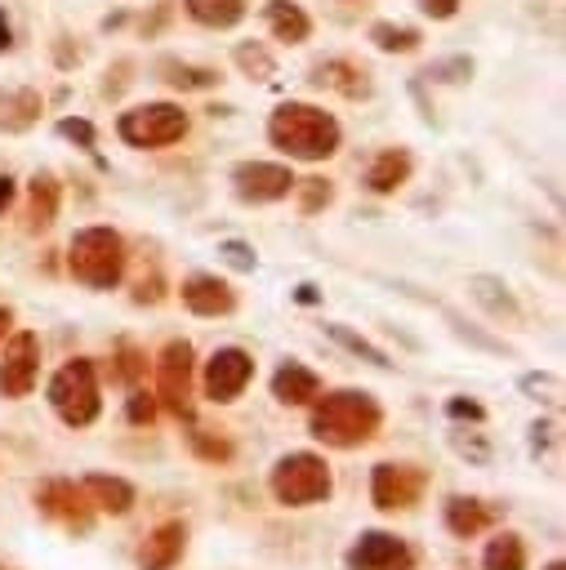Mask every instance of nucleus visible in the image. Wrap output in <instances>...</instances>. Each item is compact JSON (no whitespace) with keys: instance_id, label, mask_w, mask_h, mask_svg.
<instances>
[{"instance_id":"nucleus-1","label":"nucleus","mask_w":566,"mask_h":570,"mask_svg":"<svg viewBox=\"0 0 566 570\" xmlns=\"http://www.w3.org/2000/svg\"><path fill=\"white\" fill-rule=\"evenodd\" d=\"M267 134L281 151L299 160H321L339 147V120L312 102H281L267 120Z\"/></svg>"},{"instance_id":"nucleus-2","label":"nucleus","mask_w":566,"mask_h":570,"mask_svg":"<svg viewBox=\"0 0 566 570\" xmlns=\"http://www.w3.org/2000/svg\"><path fill=\"white\" fill-rule=\"evenodd\" d=\"M379 432V405L365 392H334L312 410V436L330 445H357Z\"/></svg>"},{"instance_id":"nucleus-3","label":"nucleus","mask_w":566,"mask_h":570,"mask_svg":"<svg viewBox=\"0 0 566 570\" xmlns=\"http://www.w3.org/2000/svg\"><path fill=\"white\" fill-rule=\"evenodd\" d=\"M120 249L125 245H120V236L111 227H85V232H76L71 254H67L71 276L85 281V285H94V289H111L116 276H120V258H125Z\"/></svg>"},{"instance_id":"nucleus-4","label":"nucleus","mask_w":566,"mask_h":570,"mask_svg":"<svg viewBox=\"0 0 566 570\" xmlns=\"http://www.w3.org/2000/svg\"><path fill=\"white\" fill-rule=\"evenodd\" d=\"M272 494L290 508H303V503H316L330 494V468L325 459L299 450V454H285L276 468H272Z\"/></svg>"},{"instance_id":"nucleus-5","label":"nucleus","mask_w":566,"mask_h":570,"mask_svg":"<svg viewBox=\"0 0 566 570\" xmlns=\"http://www.w3.org/2000/svg\"><path fill=\"white\" fill-rule=\"evenodd\" d=\"M49 401H53V410H58L71 428L94 423V414H98V379H94V365H89V361L62 365V370L53 374V383H49Z\"/></svg>"},{"instance_id":"nucleus-6","label":"nucleus","mask_w":566,"mask_h":570,"mask_svg":"<svg viewBox=\"0 0 566 570\" xmlns=\"http://www.w3.org/2000/svg\"><path fill=\"white\" fill-rule=\"evenodd\" d=\"M183 129H187V116L174 102H147V107H134L120 116V138L134 147H165L174 138H183Z\"/></svg>"},{"instance_id":"nucleus-7","label":"nucleus","mask_w":566,"mask_h":570,"mask_svg":"<svg viewBox=\"0 0 566 570\" xmlns=\"http://www.w3.org/2000/svg\"><path fill=\"white\" fill-rule=\"evenodd\" d=\"M250 374H254V361L241 347H218L209 356V365H205V392L214 401H236L245 392Z\"/></svg>"},{"instance_id":"nucleus-8","label":"nucleus","mask_w":566,"mask_h":570,"mask_svg":"<svg viewBox=\"0 0 566 570\" xmlns=\"http://www.w3.org/2000/svg\"><path fill=\"white\" fill-rule=\"evenodd\" d=\"M36 361H40V347H36V334L31 330H18L4 347V361H0V392L4 396H27L31 383H36Z\"/></svg>"},{"instance_id":"nucleus-9","label":"nucleus","mask_w":566,"mask_h":570,"mask_svg":"<svg viewBox=\"0 0 566 570\" xmlns=\"http://www.w3.org/2000/svg\"><path fill=\"white\" fill-rule=\"evenodd\" d=\"M410 561H414L410 548L397 534H383V530L361 534V543L348 552L352 570H410Z\"/></svg>"},{"instance_id":"nucleus-10","label":"nucleus","mask_w":566,"mask_h":570,"mask_svg":"<svg viewBox=\"0 0 566 570\" xmlns=\"http://www.w3.org/2000/svg\"><path fill=\"white\" fill-rule=\"evenodd\" d=\"M370 490H374L379 508H410L423 494V472L410 468V463H379Z\"/></svg>"},{"instance_id":"nucleus-11","label":"nucleus","mask_w":566,"mask_h":570,"mask_svg":"<svg viewBox=\"0 0 566 570\" xmlns=\"http://www.w3.org/2000/svg\"><path fill=\"white\" fill-rule=\"evenodd\" d=\"M241 200H281L290 187H294V174L285 165H267V160H254V165H241L232 174Z\"/></svg>"},{"instance_id":"nucleus-12","label":"nucleus","mask_w":566,"mask_h":570,"mask_svg":"<svg viewBox=\"0 0 566 570\" xmlns=\"http://www.w3.org/2000/svg\"><path fill=\"white\" fill-rule=\"evenodd\" d=\"M156 370H160V396H165V405L174 414H183L187 410V383H192V347L187 343H169L160 352Z\"/></svg>"},{"instance_id":"nucleus-13","label":"nucleus","mask_w":566,"mask_h":570,"mask_svg":"<svg viewBox=\"0 0 566 570\" xmlns=\"http://www.w3.org/2000/svg\"><path fill=\"white\" fill-rule=\"evenodd\" d=\"M183 303L196 316H218V312H232V289L218 276H192L183 285Z\"/></svg>"},{"instance_id":"nucleus-14","label":"nucleus","mask_w":566,"mask_h":570,"mask_svg":"<svg viewBox=\"0 0 566 570\" xmlns=\"http://www.w3.org/2000/svg\"><path fill=\"white\" fill-rule=\"evenodd\" d=\"M272 392H276L285 405H303V401L321 396V379H316L308 365L290 361V365H281V370H276V379H272Z\"/></svg>"},{"instance_id":"nucleus-15","label":"nucleus","mask_w":566,"mask_h":570,"mask_svg":"<svg viewBox=\"0 0 566 570\" xmlns=\"http://www.w3.org/2000/svg\"><path fill=\"white\" fill-rule=\"evenodd\" d=\"M183 539H187V530H183L178 521H169V525H160V530L147 539V548L138 552V561H143L147 570H169V566L178 561V552H183Z\"/></svg>"},{"instance_id":"nucleus-16","label":"nucleus","mask_w":566,"mask_h":570,"mask_svg":"<svg viewBox=\"0 0 566 570\" xmlns=\"http://www.w3.org/2000/svg\"><path fill=\"white\" fill-rule=\"evenodd\" d=\"M267 22H272L276 40H285V45H299V40H308V31H312L308 13H303L299 4H290V0H267Z\"/></svg>"},{"instance_id":"nucleus-17","label":"nucleus","mask_w":566,"mask_h":570,"mask_svg":"<svg viewBox=\"0 0 566 570\" xmlns=\"http://www.w3.org/2000/svg\"><path fill=\"white\" fill-rule=\"evenodd\" d=\"M406 174H410V156H406V151H383V156L370 165L365 183H370L374 191H392L397 183H406Z\"/></svg>"},{"instance_id":"nucleus-18","label":"nucleus","mask_w":566,"mask_h":570,"mask_svg":"<svg viewBox=\"0 0 566 570\" xmlns=\"http://www.w3.org/2000/svg\"><path fill=\"white\" fill-rule=\"evenodd\" d=\"M85 494H89L98 508H107V512H125V508L134 503V490H129L125 481H116V476H89V481H85Z\"/></svg>"},{"instance_id":"nucleus-19","label":"nucleus","mask_w":566,"mask_h":570,"mask_svg":"<svg viewBox=\"0 0 566 570\" xmlns=\"http://www.w3.org/2000/svg\"><path fill=\"white\" fill-rule=\"evenodd\" d=\"M40 111V98L31 89H18V94H0V125L4 129H27Z\"/></svg>"},{"instance_id":"nucleus-20","label":"nucleus","mask_w":566,"mask_h":570,"mask_svg":"<svg viewBox=\"0 0 566 570\" xmlns=\"http://www.w3.org/2000/svg\"><path fill=\"white\" fill-rule=\"evenodd\" d=\"M187 9L205 27H232V22H241L245 0H187Z\"/></svg>"},{"instance_id":"nucleus-21","label":"nucleus","mask_w":566,"mask_h":570,"mask_svg":"<svg viewBox=\"0 0 566 570\" xmlns=\"http://www.w3.org/2000/svg\"><path fill=\"white\" fill-rule=\"evenodd\" d=\"M486 570H526V548L517 534H499L486 548Z\"/></svg>"},{"instance_id":"nucleus-22","label":"nucleus","mask_w":566,"mask_h":570,"mask_svg":"<svg viewBox=\"0 0 566 570\" xmlns=\"http://www.w3.org/2000/svg\"><path fill=\"white\" fill-rule=\"evenodd\" d=\"M446 521H450V530H455V534H477V530L490 521V512H486L477 499H450Z\"/></svg>"},{"instance_id":"nucleus-23","label":"nucleus","mask_w":566,"mask_h":570,"mask_svg":"<svg viewBox=\"0 0 566 570\" xmlns=\"http://www.w3.org/2000/svg\"><path fill=\"white\" fill-rule=\"evenodd\" d=\"M370 40H374L379 49H388V53H397V49L406 53V49L419 45V36H414L410 27H392V22H374V27H370Z\"/></svg>"},{"instance_id":"nucleus-24","label":"nucleus","mask_w":566,"mask_h":570,"mask_svg":"<svg viewBox=\"0 0 566 570\" xmlns=\"http://www.w3.org/2000/svg\"><path fill=\"white\" fill-rule=\"evenodd\" d=\"M236 62H241L250 76H258V80H272V58H267L258 45H241V49H236Z\"/></svg>"},{"instance_id":"nucleus-25","label":"nucleus","mask_w":566,"mask_h":570,"mask_svg":"<svg viewBox=\"0 0 566 570\" xmlns=\"http://www.w3.org/2000/svg\"><path fill=\"white\" fill-rule=\"evenodd\" d=\"M53 178H36V187H31V200H36V209H31V218L45 227L49 218H53Z\"/></svg>"},{"instance_id":"nucleus-26","label":"nucleus","mask_w":566,"mask_h":570,"mask_svg":"<svg viewBox=\"0 0 566 570\" xmlns=\"http://www.w3.org/2000/svg\"><path fill=\"white\" fill-rule=\"evenodd\" d=\"M472 294H477V298H481V303H486V307H490L495 316H504V312L513 316V312H517L508 294H490V281H486V276H477V281H472Z\"/></svg>"},{"instance_id":"nucleus-27","label":"nucleus","mask_w":566,"mask_h":570,"mask_svg":"<svg viewBox=\"0 0 566 570\" xmlns=\"http://www.w3.org/2000/svg\"><path fill=\"white\" fill-rule=\"evenodd\" d=\"M330 334H334V338H339V343H348V347H352V352H361V356H370V361H374V365H388V356H383V352H379V347H370V343H365V338H357V334H348V330H343V325H330Z\"/></svg>"},{"instance_id":"nucleus-28","label":"nucleus","mask_w":566,"mask_h":570,"mask_svg":"<svg viewBox=\"0 0 566 570\" xmlns=\"http://www.w3.org/2000/svg\"><path fill=\"white\" fill-rule=\"evenodd\" d=\"M165 67L174 71V76H169L174 85H209V80H214V71H192V67H174V62H165Z\"/></svg>"},{"instance_id":"nucleus-29","label":"nucleus","mask_w":566,"mask_h":570,"mask_svg":"<svg viewBox=\"0 0 566 570\" xmlns=\"http://www.w3.org/2000/svg\"><path fill=\"white\" fill-rule=\"evenodd\" d=\"M58 129H62V134H67V138H80V142H85V147H89V142H94V129H89V125H85V120H62V125H58Z\"/></svg>"},{"instance_id":"nucleus-30","label":"nucleus","mask_w":566,"mask_h":570,"mask_svg":"<svg viewBox=\"0 0 566 570\" xmlns=\"http://www.w3.org/2000/svg\"><path fill=\"white\" fill-rule=\"evenodd\" d=\"M423 4V13H432V18H450L455 9H459V0H419Z\"/></svg>"},{"instance_id":"nucleus-31","label":"nucleus","mask_w":566,"mask_h":570,"mask_svg":"<svg viewBox=\"0 0 566 570\" xmlns=\"http://www.w3.org/2000/svg\"><path fill=\"white\" fill-rule=\"evenodd\" d=\"M223 254H227V258H232L236 267H250V263H254V258L245 254V245H236V240H232V245H223Z\"/></svg>"},{"instance_id":"nucleus-32","label":"nucleus","mask_w":566,"mask_h":570,"mask_svg":"<svg viewBox=\"0 0 566 570\" xmlns=\"http://www.w3.org/2000/svg\"><path fill=\"white\" fill-rule=\"evenodd\" d=\"M129 419H152V401H143V396H138V401L129 405Z\"/></svg>"},{"instance_id":"nucleus-33","label":"nucleus","mask_w":566,"mask_h":570,"mask_svg":"<svg viewBox=\"0 0 566 570\" xmlns=\"http://www.w3.org/2000/svg\"><path fill=\"white\" fill-rule=\"evenodd\" d=\"M13 45V31H9V22H4V13H0V53Z\"/></svg>"},{"instance_id":"nucleus-34","label":"nucleus","mask_w":566,"mask_h":570,"mask_svg":"<svg viewBox=\"0 0 566 570\" xmlns=\"http://www.w3.org/2000/svg\"><path fill=\"white\" fill-rule=\"evenodd\" d=\"M9 196H13V183H9V178H4V174H0V209H4V205H9Z\"/></svg>"},{"instance_id":"nucleus-35","label":"nucleus","mask_w":566,"mask_h":570,"mask_svg":"<svg viewBox=\"0 0 566 570\" xmlns=\"http://www.w3.org/2000/svg\"><path fill=\"white\" fill-rule=\"evenodd\" d=\"M4 325H9V312H4V307H0V334H4Z\"/></svg>"},{"instance_id":"nucleus-36","label":"nucleus","mask_w":566,"mask_h":570,"mask_svg":"<svg viewBox=\"0 0 566 570\" xmlns=\"http://www.w3.org/2000/svg\"><path fill=\"white\" fill-rule=\"evenodd\" d=\"M548 570H566V566H562V561H553V566H548Z\"/></svg>"},{"instance_id":"nucleus-37","label":"nucleus","mask_w":566,"mask_h":570,"mask_svg":"<svg viewBox=\"0 0 566 570\" xmlns=\"http://www.w3.org/2000/svg\"><path fill=\"white\" fill-rule=\"evenodd\" d=\"M0 570H4V566H0Z\"/></svg>"}]
</instances>
